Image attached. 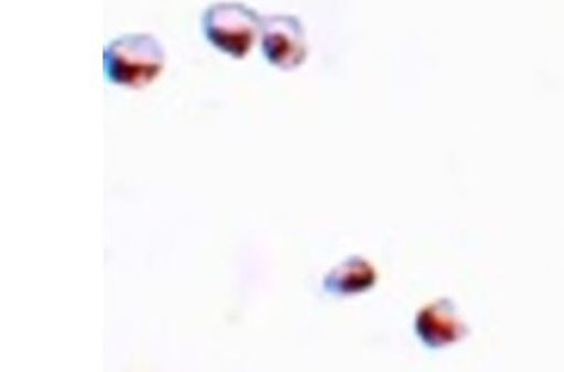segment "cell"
Segmentation results:
<instances>
[{
    "instance_id": "obj_2",
    "label": "cell",
    "mask_w": 564,
    "mask_h": 372,
    "mask_svg": "<svg viewBox=\"0 0 564 372\" xmlns=\"http://www.w3.org/2000/svg\"><path fill=\"white\" fill-rule=\"evenodd\" d=\"M259 14L239 3H218L203 17L205 37L218 51L241 59L248 56L261 33Z\"/></svg>"
},
{
    "instance_id": "obj_3",
    "label": "cell",
    "mask_w": 564,
    "mask_h": 372,
    "mask_svg": "<svg viewBox=\"0 0 564 372\" xmlns=\"http://www.w3.org/2000/svg\"><path fill=\"white\" fill-rule=\"evenodd\" d=\"M261 50L270 65L282 70L302 66L307 56L304 26L291 15L269 17L262 22Z\"/></svg>"
},
{
    "instance_id": "obj_1",
    "label": "cell",
    "mask_w": 564,
    "mask_h": 372,
    "mask_svg": "<svg viewBox=\"0 0 564 372\" xmlns=\"http://www.w3.org/2000/svg\"><path fill=\"white\" fill-rule=\"evenodd\" d=\"M166 54L150 34H126L108 44L104 56L105 74L112 84L142 88L165 67Z\"/></svg>"
}]
</instances>
